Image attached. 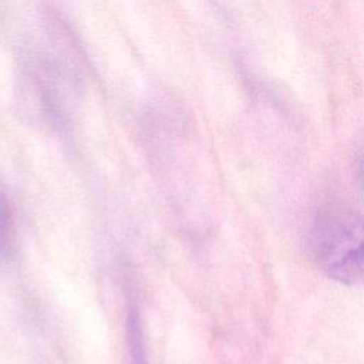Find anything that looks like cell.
Segmentation results:
<instances>
[{
  "label": "cell",
  "mask_w": 364,
  "mask_h": 364,
  "mask_svg": "<svg viewBox=\"0 0 364 364\" xmlns=\"http://www.w3.org/2000/svg\"><path fill=\"white\" fill-rule=\"evenodd\" d=\"M309 249L317 267L346 286L364 284V213L343 202H327L316 210Z\"/></svg>",
  "instance_id": "cell-1"
},
{
  "label": "cell",
  "mask_w": 364,
  "mask_h": 364,
  "mask_svg": "<svg viewBox=\"0 0 364 364\" xmlns=\"http://www.w3.org/2000/svg\"><path fill=\"white\" fill-rule=\"evenodd\" d=\"M125 343L129 364H149L141 309L132 297L125 310Z\"/></svg>",
  "instance_id": "cell-2"
},
{
  "label": "cell",
  "mask_w": 364,
  "mask_h": 364,
  "mask_svg": "<svg viewBox=\"0 0 364 364\" xmlns=\"http://www.w3.org/2000/svg\"><path fill=\"white\" fill-rule=\"evenodd\" d=\"M16 252V225L11 206L0 191V263H7Z\"/></svg>",
  "instance_id": "cell-3"
},
{
  "label": "cell",
  "mask_w": 364,
  "mask_h": 364,
  "mask_svg": "<svg viewBox=\"0 0 364 364\" xmlns=\"http://www.w3.org/2000/svg\"><path fill=\"white\" fill-rule=\"evenodd\" d=\"M354 175H355V183H357V188L358 191L361 192V195L364 196V151L360 152L357 161H355V171H354Z\"/></svg>",
  "instance_id": "cell-4"
}]
</instances>
